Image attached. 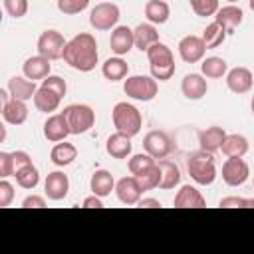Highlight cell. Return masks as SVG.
Masks as SVG:
<instances>
[{
    "label": "cell",
    "mask_w": 254,
    "mask_h": 254,
    "mask_svg": "<svg viewBox=\"0 0 254 254\" xmlns=\"http://www.w3.org/2000/svg\"><path fill=\"white\" fill-rule=\"evenodd\" d=\"M64 62L77 69V71H91L99 60V54H97V42L91 34L87 32H81V34H75L67 44H65V50H64Z\"/></svg>",
    "instance_id": "6da1fadb"
},
{
    "label": "cell",
    "mask_w": 254,
    "mask_h": 254,
    "mask_svg": "<svg viewBox=\"0 0 254 254\" xmlns=\"http://www.w3.org/2000/svg\"><path fill=\"white\" fill-rule=\"evenodd\" d=\"M147 58H149V67H151V75L159 81H167L173 77L175 73V58L173 52L167 44L157 42L147 50Z\"/></svg>",
    "instance_id": "7a4b0ae2"
},
{
    "label": "cell",
    "mask_w": 254,
    "mask_h": 254,
    "mask_svg": "<svg viewBox=\"0 0 254 254\" xmlns=\"http://www.w3.org/2000/svg\"><path fill=\"white\" fill-rule=\"evenodd\" d=\"M187 171L196 185H212L216 179L214 157L208 151H194L187 157Z\"/></svg>",
    "instance_id": "3957f363"
},
{
    "label": "cell",
    "mask_w": 254,
    "mask_h": 254,
    "mask_svg": "<svg viewBox=\"0 0 254 254\" xmlns=\"http://www.w3.org/2000/svg\"><path fill=\"white\" fill-rule=\"evenodd\" d=\"M111 117H113V125L119 133H125L129 137H135L141 127H143V117H141V111L127 103V101H119L115 103L113 111H111Z\"/></svg>",
    "instance_id": "277c9868"
},
{
    "label": "cell",
    "mask_w": 254,
    "mask_h": 254,
    "mask_svg": "<svg viewBox=\"0 0 254 254\" xmlns=\"http://www.w3.org/2000/svg\"><path fill=\"white\" fill-rule=\"evenodd\" d=\"M62 113L67 121V127H69L71 135H81V133L89 131L95 123V111L89 105H83V103H71V105L64 107Z\"/></svg>",
    "instance_id": "5b68a950"
},
{
    "label": "cell",
    "mask_w": 254,
    "mask_h": 254,
    "mask_svg": "<svg viewBox=\"0 0 254 254\" xmlns=\"http://www.w3.org/2000/svg\"><path fill=\"white\" fill-rule=\"evenodd\" d=\"M123 91L127 97L131 99H137V101H151L157 91H159V85H157V79L153 75H131L125 79L123 83Z\"/></svg>",
    "instance_id": "8992f818"
},
{
    "label": "cell",
    "mask_w": 254,
    "mask_h": 254,
    "mask_svg": "<svg viewBox=\"0 0 254 254\" xmlns=\"http://www.w3.org/2000/svg\"><path fill=\"white\" fill-rule=\"evenodd\" d=\"M119 16H121V12H119L117 4H113V2H99L89 12V24L97 32H105V30H111V28L117 26Z\"/></svg>",
    "instance_id": "52a82bcc"
},
{
    "label": "cell",
    "mask_w": 254,
    "mask_h": 254,
    "mask_svg": "<svg viewBox=\"0 0 254 254\" xmlns=\"http://www.w3.org/2000/svg\"><path fill=\"white\" fill-rule=\"evenodd\" d=\"M65 40L58 30H46L38 38V54L46 56L48 60H60L65 50Z\"/></svg>",
    "instance_id": "ba28073f"
},
{
    "label": "cell",
    "mask_w": 254,
    "mask_h": 254,
    "mask_svg": "<svg viewBox=\"0 0 254 254\" xmlns=\"http://www.w3.org/2000/svg\"><path fill=\"white\" fill-rule=\"evenodd\" d=\"M248 175H250V169H248V163L242 157H228L222 165V181L228 187L244 185Z\"/></svg>",
    "instance_id": "9c48e42d"
},
{
    "label": "cell",
    "mask_w": 254,
    "mask_h": 254,
    "mask_svg": "<svg viewBox=\"0 0 254 254\" xmlns=\"http://www.w3.org/2000/svg\"><path fill=\"white\" fill-rule=\"evenodd\" d=\"M143 147H145V153H149L151 157H155L159 161V159H165L171 153L173 143H171V137L165 131H149L143 139Z\"/></svg>",
    "instance_id": "30bf717a"
},
{
    "label": "cell",
    "mask_w": 254,
    "mask_h": 254,
    "mask_svg": "<svg viewBox=\"0 0 254 254\" xmlns=\"http://www.w3.org/2000/svg\"><path fill=\"white\" fill-rule=\"evenodd\" d=\"M206 54V44L200 36H185L181 42H179V56L183 62L187 64H196L204 58Z\"/></svg>",
    "instance_id": "8fae6325"
},
{
    "label": "cell",
    "mask_w": 254,
    "mask_h": 254,
    "mask_svg": "<svg viewBox=\"0 0 254 254\" xmlns=\"http://www.w3.org/2000/svg\"><path fill=\"white\" fill-rule=\"evenodd\" d=\"M115 192H117V198L131 206V204H139V200L143 198V187L139 185L137 177H123L115 183Z\"/></svg>",
    "instance_id": "7c38bea8"
},
{
    "label": "cell",
    "mask_w": 254,
    "mask_h": 254,
    "mask_svg": "<svg viewBox=\"0 0 254 254\" xmlns=\"http://www.w3.org/2000/svg\"><path fill=\"white\" fill-rule=\"evenodd\" d=\"M252 83H254V77H252V71L248 67L238 65V67H232L226 73V85L232 93H238V95L246 93V91H250Z\"/></svg>",
    "instance_id": "4fadbf2b"
},
{
    "label": "cell",
    "mask_w": 254,
    "mask_h": 254,
    "mask_svg": "<svg viewBox=\"0 0 254 254\" xmlns=\"http://www.w3.org/2000/svg\"><path fill=\"white\" fill-rule=\"evenodd\" d=\"M44 190H46V196L50 200H62L65 198L67 190H69V181H67V175H64L62 171H54L46 177V183H44Z\"/></svg>",
    "instance_id": "5bb4252c"
},
{
    "label": "cell",
    "mask_w": 254,
    "mask_h": 254,
    "mask_svg": "<svg viewBox=\"0 0 254 254\" xmlns=\"http://www.w3.org/2000/svg\"><path fill=\"white\" fill-rule=\"evenodd\" d=\"M109 46H111V52L117 56L129 54V50L135 46L133 30L127 26H115L111 32V38H109Z\"/></svg>",
    "instance_id": "9a60e30c"
},
{
    "label": "cell",
    "mask_w": 254,
    "mask_h": 254,
    "mask_svg": "<svg viewBox=\"0 0 254 254\" xmlns=\"http://www.w3.org/2000/svg\"><path fill=\"white\" fill-rule=\"evenodd\" d=\"M50 62H52V60H48V58L42 56V54L32 56V58H28V60L24 62L22 71H24V75H26L28 79H32V81H36V79H46V77L50 75V69H52V64H50Z\"/></svg>",
    "instance_id": "2e32d148"
},
{
    "label": "cell",
    "mask_w": 254,
    "mask_h": 254,
    "mask_svg": "<svg viewBox=\"0 0 254 254\" xmlns=\"http://www.w3.org/2000/svg\"><path fill=\"white\" fill-rule=\"evenodd\" d=\"M67 135H69V127H67V121H65L64 113H56V115H50L46 119V123H44V137L48 141L60 143Z\"/></svg>",
    "instance_id": "e0dca14e"
},
{
    "label": "cell",
    "mask_w": 254,
    "mask_h": 254,
    "mask_svg": "<svg viewBox=\"0 0 254 254\" xmlns=\"http://www.w3.org/2000/svg\"><path fill=\"white\" fill-rule=\"evenodd\" d=\"M181 91L187 99H202L208 91V85H206V79L200 75V73H187L183 77V83H181Z\"/></svg>",
    "instance_id": "ac0fdd59"
},
{
    "label": "cell",
    "mask_w": 254,
    "mask_h": 254,
    "mask_svg": "<svg viewBox=\"0 0 254 254\" xmlns=\"http://www.w3.org/2000/svg\"><path fill=\"white\" fill-rule=\"evenodd\" d=\"M8 91L14 99H22V101H28V99H34L36 91H38V85L36 81L28 79L26 75H12L8 79Z\"/></svg>",
    "instance_id": "d6986e66"
},
{
    "label": "cell",
    "mask_w": 254,
    "mask_h": 254,
    "mask_svg": "<svg viewBox=\"0 0 254 254\" xmlns=\"http://www.w3.org/2000/svg\"><path fill=\"white\" fill-rule=\"evenodd\" d=\"M242 18H244L242 8H240V6H234V4H228V6L218 8V12H216V16H214V20L226 30V34L234 32V30L242 24Z\"/></svg>",
    "instance_id": "ffe728a7"
},
{
    "label": "cell",
    "mask_w": 254,
    "mask_h": 254,
    "mask_svg": "<svg viewBox=\"0 0 254 254\" xmlns=\"http://www.w3.org/2000/svg\"><path fill=\"white\" fill-rule=\"evenodd\" d=\"M173 204H175L177 208H202V206H206V200H204V196L200 194V190H196V189L190 187V185H185V187H181V190L175 194Z\"/></svg>",
    "instance_id": "44dd1931"
},
{
    "label": "cell",
    "mask_w": 254,
    "mask_h": 254,
    "mask_svg": "<svg viewBox=\"0 0 254 254\" xmlns=\"http://www.w3.org/2000/svg\"><path fill=\"white\" fill-rule=\"evenodd\" d=\"M2 119L10 125H22L28 119V107L26 101L10 97L6 103H2Z\"/></svg>",
    "instance_id": "7402d4cb"
},
{
    "label": "cell",
    "mask_w": 254,
    "mask_h": 254,
    "mask_svg": "<svg viewBox=\"0 0 254 254\" xmlns=\"http://www.w3.org/2000/svg\"><path fill=\"white\" fill-rule=\"evenodd\" d=\"M131 137L125 135V133H113L107 137V143H105V151L113 157V159H125L131 155Z\"/></svg>",
    "instance_id": "603a6c76"
},
{
    "label": "cell",
    "mask_w": 254,
    "mask_h": 254,
    "mask_svg": "<svg viewBox=\"0 0 254 254\" xmlns=\"http://www.w3.org/2000/svg\"><path fill=\"white\" fill-rule=\"evenodd\" d=\"M226 133L222 127L218 125H212V127H206L198 133V143H200V149L202 151H208V153H216L224 141Z\"/></svg>",
    "instance_id": "cb8c5ba5"
},
{
    "label": "cell",
    "mask_w": 254,
    "mask_h": 254,
    "mask_svg": "<svg viewBox=\"0 0 254 254\" xmlns=\"http://www.w3.org/2000/svg\"><path fill=\"white\" fill-rule=\"evenodd\" d=\"M133 36H135V48L141 50V52H147L153 44L159 42V32H157L155 24H151V22L139 24L133 30Z\"/></svg>",
    "instance_id": "d4e9b609"
},
{
    "label": "cell",
    "mask_w": 254,
    "mask_h": 254,
    "mask_svg": "<svg viewBox=\"0 0 254 254\" xmlns=\"http://www.w3.org/2000/svg\"><path fill=\"white\" fill-rule=\"evenodd\" d=\"M60 101H62V95H58L54 89L50 87H44L40 85L36 95H34V105L38 111H44V113H52L60 107Z\"/></svg>",
    "instance_id": "484cf974"
},
{
    "label": "cell",
    "mask_w": 254,
    "mask_h": 254,
    "mask_svg": "<svg viewBox=\"0 0 254 254\" xmlns=\"http://www.w3.org/2000/svg\"><path fill=\"white\" fill-rule=\"evenodd\" d=\"M89 189L93 194L97 196H107L111 194V190L115 189V181H113V175L105 169H99L91 175V181H89Z\"/></svg>",
    "instance_id": "4316f807"
},
{
    "label": "cell",
    "mask_w": 254,
    "mask_h": 254,
    "mask_svg": "<svg viewBox=\"0 0 254 254\" xmlns=\"http://www.w3.org/2000/svg\"><path fill=\"white\" fill-rule=\"evenodd\" d=\"M159 169H161V183H159V189H175L179 183H181V171L179 167L169 161V159H159Z\"/></svg>",
    "instance_id": "83f0119b"
},
{
    "label": "cell",
    "mask_w": 254,
    "mask_h": 254,
    "mask_svg": "<svg viewBox=\"0 0 254 254\" xmlns=\"http://www.w3.org/2000/svg\"><path fill=\"white\" fill-rule=\"evenodd\" d=\"M220 151L226 157H244L248 153V139L244 135L230 133V135L224 137V141L220 145Z\"/></svg>",
    "instance_id": "f1b7e54d"
},
{
    "label": "cell",
    "mask_w": 254,
    "mask_h": 254,
    "mask_svg": "<svg viewBox=\"0 0 254 254\" xmlns=\"http://www.w3.org/2000/svg\"><path fill=\"white\" fill-rule=\"evenodd\" d=\"M101 71H103L105 79H109V81H119V79H125V77H127L129 65H127L125 60H121V58L117 56V58L105 60L103 65H101Z\"/></svg>",
    "instance_id": "f546056e"
},
{
    "label": "cell",
    "mask_w": 254,
    "mask_h": 254,
    "mask_svg": "<svg viewBox=\"0 0 254 254\" xmlns=\"http://www.w3.org/2000/svg\"><path fill=\"white\" fill-rule=\"evenodd\" d=\"M50 159H52L54 165L65 167V165H69V163H73L77 159V149L71 143H65V141L64 143H56L52 153H50Z\"/></svg>",
    "instance_id": "4dcf8cb0"
},
{
    "label": "cell",
    "mask_w": 254,
    "mask_h": 254,
    "mask_svg": "<svg viewBox=\"0 0 254 254\" xmlns=\"http://www.w3.org/2000/svg\"><path fill=\"white\" fill-rule=\"evenodd\" d=\"M145 16L151 24H165L171 16V8L165 0H149L145 4Z\"/></svg>",
    "instance_id": "1f68e13d"
},
{
    "label": "cell",
    "mask_w": 254,
    "mask_h": 254,
    "mask_svg": "<svg viewBox=\"0 0 254 254\" xmlns=\"http://www.w3.org/2000/svg\"><path fill=\"white\" fill-rule=\"evenodd\" d=\"M200 71H202V75H204V77L220 79L224 73H228V64H226L222 58L212 56V58L202 60V64H200Z\"/></svg>",
    "instance_id": "d6a6232c"
},
{
    "label": "cell",
    "mask_w": 254,
    "mask_h": 254,
    "mask_svg": "<svg viewBox=\"0 0 254 254\" xmlns=\"http://www.w3.org/2000/svg\"><path fill=\"white\" fill-rule=\"evenodd\" d=\"M14 177H16V183H18L22 189H28V190L36 189L38 183H40V173H38V169H36L32 163L26 165V167H22V169H18V171L14 173Z\"/></svg>",
    "instance_id": "836d02e7"
},
{
    "label": "cell",
    "mask_w": 254,
    "mask_h": 254,
    "mask_svg": "<svg viewBox=\"0 0 254 254\" xmlns=\"http://www.w3.org/2000/svg\"><path fill=\"white\" fill-rule=\"evenodd\" d=\"M202 40H204V44H206V50H210V48H218L224 40H226V30L214 20L210 26H206V30L202 32V36H200Z\"/></svg>",
    "instance_id": "e575fe53"
},
{
    "label": "cell",
    "mask_w": 254,
    "mask_h": 254,
    "mask_svg": "<svg viewBox=\"0 0 254 254\" xmlns=\"http://www.w3.org/2000/svg\"><path fill=\"white\" fill-rule=\"evenodd\" d=\"M157 165V159L155 157H151L149 153H137V155H133L131 159H129V171H131V175H141V173H145L147 169H151V167H155Z\"/></svg>",
    "instance_id": "d590c367"
},
{
    "label": "cell",
    "mask_w": 254,
    "mask_h": 254,
    "mask_svg": "<svg viewBox=\"0 0 254 254\" xmlns=\"http://www.w3.org/2000/svg\"><path fill=\"white\" fill-rule=\"evenodd\" d=\"M137 181L139 185L143 187V190H151V189H157L159 183H161V169H159V163L151 169H147L145 173L137 175Z\"/></svg>",
    "instance_id": "8d00e7d4"
},
{
    "label": "cell",
    "mask_w": 254,
    "mask_h": 254,
    "mask_svg": "<svg viewBox=\"0 0 254 254\" xmlns=\"http://www.w3.org/2000/svg\"><path fill=\"white\" fill-rule=\"evenodd\" d=\"M190 8L194 10L196 16L206 18V16H214L218 12V0H189Z\"/></svg>",
    "instance_id": "74e56055"
},
{
    "label": "cell",
    "mask_w": 254,
    "mask_h": 254,
    "mask_svg": "<svg viewBox=\"0 0 254 254\" xmlns=\"http://www.w3.org/2000/svg\"><path fill=\"white\" fill-rule=\"evenodd\" d=\"M89 6V0H58V10L62 14H79Z\"/></svg>",
    "instance_id": "f35d334b"
},
{
    "label": "cell",
    "mask_w": 254,
    "mask_h": 254,
    "mask_svg": "<svg viewBox=\"0 0 254 254\" xmlns=\"http://www.w3.org/2000/svg\"><path fill=\"white\" fill-rule=\"evenodd\" d=\"M4 8H6L8 16L22 18L28 12V0H4Z\"/></svg>",
    "instance_id": "ab89813d"
},
{
    "label": "cell",
    "mask_w": 254,
    "mask_h": 254,
    "mask_svg": "<svg viewBox=\"0 0 254 254\" xmlns=\"http://www.w3.org/2000/svg\"><path fill=\"white\" fill-rule=\"evenodd\" d=\"M42 85L44 87H50V89H54L58 95H65V91H67V85H65V79L64 77H60V75H48L46 79H42Z\"/></svg>",
    "instance_id": "60d3db41"
},
{
    "label": "cell",
    "mask_w": 254,
    "mask_h": 254,
    "mask_svg": "<svg viewBox=\"0 0 254 254\" xmlns=\"http://www.w3.org/2000/svg\"><path fill=\"white\" fill-rule=\"evenodd\" d=\"M0 177H14V161H12V153L8 151H0Z\"/></svg>",
    "instance_id": "b9f144b4"
},
{
    "label": "cell",
    "mask_w": 254,
    "mask_h": 254,
    "mask_svg": "<svg viewBox=\"0 0 254 254\" xmlns=\"http://www.w3.org/2000/svg\"><path fill=\"white\" fill-rule=\"evenodd\" d=\"M220 206L224 208H232V206H240V208H254V198H242V196H226L220 200Z\"/></svg>",
    "instance_id": "7bdbcfd3"
},
{
    "label": "cell",
    "mask_w": 254,
    "mask_h": 254,
    "mask_svg": "<svg viewBox=\"0 0 254 254\" xmlns=\"http://www.w3.org/2000/svg\"><path fill=\"white\" fill-rule=\"evenodd\" d=\"M12 198H14V187L6 179H2L0 181V206L6 208L12 202Z\"/></svg>",
    "instance_id": "ee69618b"
},
{
    "label": "cell",
    "mask_w": 254,
    "mask_h": 254,
    "mask_svg": "<svg viewBox=\"0 0 254 254\" xmlns=\"http://www.w3.org/2000/svg\"><path fill=\"white\" fill-rule=\"evenodd\" d=\"M22 206H24V208H44V206H46V200H44V196L30 194V196H26V198H24Z\"/></svg>",
    "instance_id": "f6af8a7d"
},
{
    "label": "cell",
    "mask_w": 254,
    "mask_h": 254,
    "mask_svg": "<svg viewBox=\"0 0 254 254\" xmlns=\"http://www.w3.org/2000/svg\"><path fill=\"white\" fill-rule=\"evenodd\" d=\"M83 206H85V208H101V206H103V202H101V196H97V194H91V196L83 198Z\"/></svg>",
    "instance_id": "bcb514c9"
},
{
    "label": "cell",
    "mask_w": 254,
    "mask_h": 254,
    "mask_svg": "<svg viewBox=\"0 0 254 254\" xmlns=\"http://www.w3.org/2000/svg\"><path fill=\"white\" fill-rule=\"evenodd\" d=\"M139 206H145V208H155V206H161V202L157 198H141L139 200Z\"/></svg>",
    "instance_id": "7dc6e473"
},
{
    "label": "cell",
    "mask_w": 254,
    "mask_h": 254,
    "mask_svg": "<svg viewBox=\"0 0 254 254\" xmlns=\"http://www.w3.org/2000/svg\"><path fill=\"white\" fill-rule=\"evenodd\" d=\"M250 107H252V113H254V95H252V103H250Z\"/></svg>",
    "instance_id": "c3c4849f"
},
{
    "label": "cell",
    "mask_w": 254,
    "mask_h": 254,
    "mask_svg": "<svg viewBox=\"0 0 254 254\" xmlns=\"http://www.w3.org/2000/svg\"><path fill=\"white\" fill-rule=\"evenodd\" d=\"M250 8H252V10H254V0H250Z\"/></svg>",
    "instance_id": "681fc988"
},
{
    "label": "cell",
    "mask_w": 254,
    "mask_h": 254,
    "mask_svg": "<svg viewBox=\"0 0 254 254\" xmlns=\"http://www.w3.org/2000/svg\"><path fill=\"white\" fill-rule=\"evenodd\" d=\"M226 2H230V4H234V2H238V0H226Z\"/></svg>",
    "instance_id": "f907efd6"
}]
</instances>
